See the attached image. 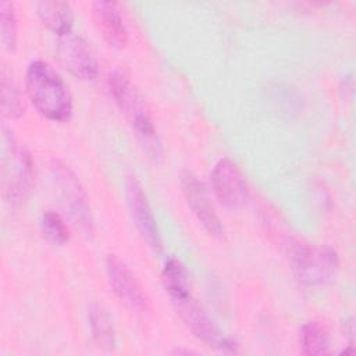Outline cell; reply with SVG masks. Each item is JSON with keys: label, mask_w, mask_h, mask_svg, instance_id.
I'll use <instances>...</instances> for the list:
<instances>
[{"label": "cell", "mask_w": 356, "mask_h": 356, "mask_svg": "<svg viewBox=\"0 0 356 356\" xmlns=\"http://www.w3.org/2000/svg\"><path fill=\"white\" fill-rule=\"evenodd\" d=\"M88 321L96 345L104 350H111L115 343V335L108 313L100 305L93 303L88 309Z\"/></svg>", "instance_id": "obj_14"}, {"label": "cell", "mask_w": 356, "mask_h": 356, "mask_svg": "<svg viewBox=\"0 0 356 356\" xmlns=\"http://www.w3.org/2000/svg\"><path fill=\"white\" fill-rule=\"evenodd\" d=\"M182 192L188 206L191 207L200 225L206 229V232L217 239H222L224 227L216 214L204 185L195 177L185 175L182 178Z\"/></svg>", "instance_id": "obj_10"}, {"label": "cell", "mask_w": 356, "mask_h": 356, "mask_svg": "<svg viewBox=\"0 0 356 356\" xmlns=\"http://www.w3.org/2000/svg\"><path fill=\"white\" fill-rule=\"evenodd\" d=\"M164 288L171 300L182 299L191 295V281L185 266L175 257H170L161 273Z\"/></svg>", "instance_id": "obj_15"}, {"label": "cell", "mask_w": 356, "mask_h": 356, "mask_svg": "<svg viewBox=\"0 0 356 356\" xmlns=\"http://www.w3.org/2000/svg\"><path fill=\"white\" fill-rule=\"evenodd\" d=\"M57 54L60 63L76 78L92 81L97 76V61L88 43L71 31L58 36Z\"/></svg>", "instance_id": "obj_8"}, {"label": "cell", "mask_w": 356, "mask_h": 356, "mask_svg": "<svg viewBox=\"0 0 356 356\" xmlns=\"http://www.w3.org/2000/svg\"><path fill=\"white\" fill-rule=\"evenodd\" d=\"M0 32L3 46L7 50H14L17 46V21L13 4L8 1L0 3Z\"/></svg>", "instance_id": "obj_19"}, {"label": "cell", "mask_w": 356, "mask_h": 356, "mask_svg": "<svg viewBox=\"0 0 356 356\" xmlns=\"http://www.w3.org/2000/svg\"><path fill=\"white\" fill-rule=\"evenodd\" d=\"M1 175L4 196L11 204H18L32 184V160L29 153L7 131L3 134Z\"/></svg>", "instance_id": "obj_4"}, {"label": "cell", "mask_w": 356, "mask_h": 356, "mask_svg": "<svg viewBox=\"0 0 356 356\" xmlns=\"http://www.w3.org/2000/svg\"><path fill=\"white\" fill-rule=\"evenodd\" d=\"M300 345L305 355H325L330 352L331 346L330 332L323 324L317 321H309L300 328Z\"/></svg>", "instance_id": "obj_16"}, {"label": "cell", "mask_w": 356, "mask_h": 356, "mask_svg": "<svg viewBox=\"0 0 356 356\" xmlns=\"http://www.w3.org/2000/svg\"><path fill=\"white\" fill-rule=\"evenodd\" d=\"M50 168L53 181L58 188L61 200L70 216L72 217L75 225L85 235H90L93 232V220L90 214V207L88 204V197L79 179L70 170L68 165L58 160H53Z\"/></svg>", "instance_id": "obj_5"}, {"label": "cell", "mask_w": 356, "mask_h": 356, "mask_svg": "<svg viewBox=\"0 0 356 356\" xmlns=\"http://www.w3.org/2000/svg\"><path fill=\"white\" fill-rule=\"evenodd\" d=\"M108 89L115 104L129 121L143 150L152 159H159L161 154V142L140 92L129 78L120 71L108 76Z\"/></svg>", "instance_id": "obj_2"}, {"label": "cell", "mask_w": 356, "mask_h": 356, "mask_svg": "<svg viewBox=\"0 0 356 356\" xmlns=\"http://www.w3.org/2000/svg\"><path fill=\"white\" fill-rule=\"evenodd\" d=\"M125 197L129 209L131 218L142 235V238L147 242V245L154 250H161V239L159 234V228L147 202L146 193L143 192L142 185L135 177H128L125 182Z\"/></svg>", "instance_id": "obj_9"}, {"label": "cell", "mask_w": 356, "mask_h": 356, "mask_svg": "<svg viewBox=\"0 0 356 356\" xmlns=\"http://www.w3.org/2000/svg\"><path fill=\"white\" fill-rule=\"evenodd\" d=\"M26 90L36 110L47 120L64 122L72 113V100L68 88L54 68L43 60L28 65L25 76Z\"/></svg>", "instance_id": "obj_1"}, {"label": "cell", "mask_w": 356, "mask_h": 356, "mask_svg": "<svg viewBox=\"0 0 356 356\" xmlns=\"http://www.w3.org/2000/svg\"><path fill=\"white\" fill-rule=\"evenodd\" d=\"M24 102L14 79L3 70L1 72V110L8 118H19L24 114Z\"/></svg>", "instance_id": "obj_17"}, {"label": "cell", "mask_w": 356, "mask_h": 356, "mask_svg": "<svg viewBox=\"0 0 356 356\" xmlns=\"http://www.w3.org/2000/svg\"><path fill=\"white\" fill-rule=\"evenodd\" d=\"M40 21L58 36L71 31L72 26V8L65 1L42 0L35 4Z\"/></svg>", "instance_id": "obj_13"}, {"label": "cell", "mask_w": 356, "mask_h": 356, "mask_svg": "<svg viewBox=\"0 0 356 356\" xmlns=\"http://www.w3.org/2000/svg\"><path fill=\"white\" fill-rule=\"evenodd\" d=\"M289 261L295 278L305 286L323 285L335 274L339 260L330 246L293 243L289 249Z\"/></svg>", "instance_id": "obj_3"}, {"label": "cell", "mask_w": 356, "mask_h": 356, "mask_svg": "<svg viewBox=\"0 0 356 356\" xmlns=\"http://www.w3.org/2000/svg\"><path fill=\"white\" fill-rule=\"evenodd\" d=\"M92 10L95 21L107 43L113 47L122 49L128 42V33L118 6L113 1L99 0L92 4Z\"/></svg>", "instance_id": "obj_12"}, {"label": "cell", "mask_w": 356, "mask_h": 356, "mask_svg": "<svg viewBox=\"0 0 356 356\" xmlns=\"http://www.w3.org/2000/svg\"><path fill=\"white\" fill-rule=\"evenodd\" d=\"M106 271L113 291L121 300L138 310L146 307V296L142 288L139 286L131 270L115 254L107 256Z\"/></svg>", "instance_id": "obj_11"}, {"label": "cell", "mask_w": 356, "mask_h": 356, "mask_svg": "<svg viewBox=\"0 0 356 356\" xmlns=\"http://www.w3.org/2000/svg\"><path fill=\"white\" fill-rule=\"evenodd\" d=\"M172 303L192 332L207 346L224 353L236 352V343L218 330V327L209 317L202 305H199L197 300L192 296V293L186 298L172 300Z\"/></svg>", "instance_id": "obj_6"}, {"label": "cell", "mask_w": 356, "mask_h": 356, "mask_svg": "<svg viewBox=\"0 0 356 356\" xmlns=\"http://www.w3.org/2000/svg\"><path fill=\"white\" fill-rule=\"evenodd\" d=\"M40 229L43 236L53 245L61 246L68 242L70 234L63 218L54 211H44L40 218Z\"/></svg>", "instance_id": "obj_18"}, {"label": "cell", "mask_w": 356, "mask_h": 356, "mask_svg": "<svg viewBox=\"0 0 356 356\" xmlns=\"http://www.w3.org/2000/svg\"><path fill=\"white\" fill-rule=\"evenodd\" d=\"M211 186L218 202L228 209H238L248 200V184L239 167L229 159H221L213 168Z\"/></svg>", "instance_id": "obj_7"}]
</instances>
